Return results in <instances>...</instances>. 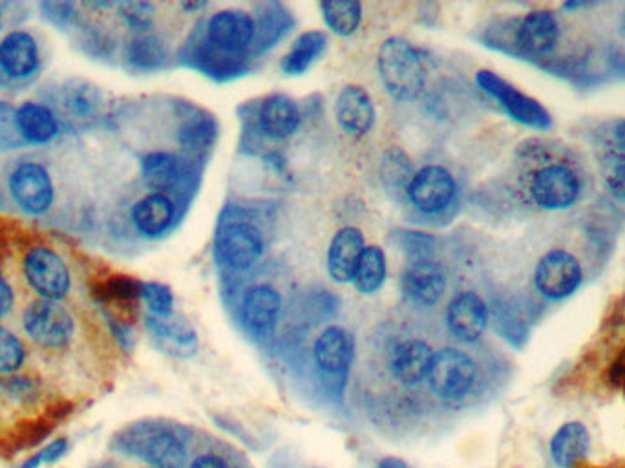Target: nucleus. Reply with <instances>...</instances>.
<instances>
[{
    "mask_svg": "<svg viewBox=\"0 0 625 468\" xmlns=\"http://www.w3.org/2000/svg\"><path fill=\"white\" fill-rule=\"evenodd\" d=\"M523 191L543 211H565L587 193V174L578 157L562 146L534 143L523 152Z\"/></svg>",
    "mask_w": 625,
    "mask_h": 468,
    "instance_id": "f257e3e1",
    "label": "nucleus"
},
{
    "mask_svg": "<svg viewBox=\"0 0 625 468\" xmlns=\"http://www.w3.org/2000/svg\"><path fill=\"white\" fill-rule=\"evenodd\" d=\"M187 433L180 425L143 421L130 425L114 439L118 452L140 458L150 468H183L187 459Z\"/></svg>",
    "mask_w": 625,
    "mask_h": 468,
    "instance_id": "f03ea898",
    "label": "nucleus"
},
{
    "mask_svg": "<svg viewBox=\"0 0 625 468\" xmlns=\"http://www.w3.org/2000/svg\"><path fill=\"white\" fill-rule=\"evenodd\" d=\"M377 72L384 90L395 101L417 100L429 78L423 55L403 37H390L381 44Z\"/></svg>",
    "mask_w": 625,
    "mask_h": 468,
    "instance_id": "7ed1b4c3",
    "label": "nucleus"
},
{
    "mask_svg": "<svg viewBox=\"0 0 625 468\" xmlns=\"http://www.w3.org/2000/svg\"><path fill=\"white\" fill-rule=\"evenodd\" d=\"M430 390L441 401H465L480 383V366L468 352L460 348H443L435 352L429 377Z\"/></svg>",
    "mask_w": 625,
    "mask_h": 468,
    "instance_id": "20e7f679",
    "label": "nucleus"
},
{
    "mask_svg": "<svg viewBox=\"0 0 625 468\" xmlns=\"http://www.w3.org/2000/svg\"><path fill=\"white\" fill-rule=\"evenodd\" d=\"M214 247L228 269L248 271L264 255V234L248 220H229L218 230Z\"/></svg>",
    "mask_w": 625,
    "mask_h": 468,
    "instance_id": "39448f33",
    "label": "nucleus"
},
{
    "mask_svg": "<svg viewBox=\"0 0 625 468\" xmlns=\"http://www.w3.org/2000/svg\"><path fill=\"white\" fill-rule=\"evenodd\" d=\"M584 284V267L578 258L565 250H553L537 261L534 269L536 292L547 301L560 302L573 297Z\"/></svg>",
    "mask_w": 625,
    "mask_h": 468,
    "instance_id": "423d86ee",
    "label": "nucleus"
},
{
    "mask_svg": "<svg viewBox=\"0 0 625 468\" xmlns=\"http://www.w3.org/2000/svg\"><path fill=\"white\" fill-rule=\"evenodd\" d=\"M22 326L28 337L42 348H64L73 337L72 315L59 301L31 302L22 315Z\"/></svg>",
    "mask_w": 625,
    "mask_h": 468,
    "instance_id": "0eeeda50",
    "label": "nucleus"
},
{
    "mask_svg": "<svg viewBox=\"0 0 625 468\" xmlns=\"http://www.w3.org/2000/svg\"><path fill=\"white\" fill-rule=\"evenodd\" d=\"M256 35L254 17L243 10H220L205 22L203 41L229 58H248Z\"/></svg>",
    "mask_w": 625,
    "mask_h": 468,
    "instance_id": "6e6552de",
    "label": "nucleus"
},
{
    "mask_svg": "<svg viewBox=\"0 0 625 468\" xmlns=\"http://www.w3.org/2000/svg\"><path fill=\"white\" fill-rule=\"evenodd\" d=\"M476 83L486 94L494 98L500 103L506 115L522 125L534 126V129H548L551 126V115L542 104L533 98L523 94L522 90L512 87L508 81L500 78L496 72L491 70H480L476 73Z\"/></svg>",
    "mask_w": 625,
    "mask_h": 468,
    "instance_id": "1a4fd4ad",
    "label": "nucleus"
},
{
    "mask_svg": "<svg viewBox=\"0 0 625 468\" xmlns=\"http://www.w3.org/2000/svg\"><path fill=\"white\" fill-rule=\"evenodd\" d=\"M457 182L448 169L426 165L414 172L406 185V199L423 214H441L454 203Z\"/></svg>",
    "mask_w": 625,
    "mask_h": 468,
    "instance_id": "9d476101",
    "label": "nucleus"
},
{
    "mask_svg": "<svg viewBox=\"0 0 625 468\" xmlns=\"http://www.w3.org/2000/svg\"><path fill=\"white\" fill-rule=\"evenodd\" d=\"M24 276L33 292L47 301H61L70 292V271L61 256L50 247H33L22 262Z\"/></svg>",
    "mask_w": 625,
    "mask_h": 468,
    "instance_id": "9b49d317",
    "label": "nucleus"
},
{
    "mask_svg": "<svg viewBox=\"0 0 625 468\" xmlns=\"http://www.w3.org/2000/svg\"><path fill=\"white\" fill-rule=\"evenodd\" d=\"M242 328L256 340L273 337L282 315V295L269 284L245 289L239 306Z\"/></svg>",
    "mask_w": 625,
    "mask_h": 468,
    "instance_id": "f8f14e48",
    "label": "nucleus"
},
{
    "mask_svg": "<svg viewBox=\"0 0 625 468\" xmlns=\"http://www.w3.org/2000/svg\"><path fill=\"white\" fill-rule=\"evenodd\" d=\"M8 189L11 199L28 214L47 213L56 200L52 176L41 163H19L8 177Z\"/></svg>",
    "mask_w": 625,
    "mask_h": 468,
    "instance_id": "ddd939ff",
    "label": "nucleus"
},
{
    "mask_svg": "<svg viewBox=\"0 0 625 468\" xmlns=\"http://www.w3.org/2000/svg\"><path fill=\"white\" fill-rule=\"evenodd\" d=\"M488 307L476 292H461L446 306V326L450 334L465 344H474L488 328Z\"/></svg>",
    "mask_w": 625,
    "mask_h": 468,
    "instance_id": "4468645a",
    "label": "nucleus"
},
{
    "mask_svg": "<svg viewBox=\"0 0 625 468\" xmlns=\"http://www.w3.org/2000/svg\"><path fill=\"white\" fill-rule=\"evenodd\" d=\"M434 354V348L424 338L406 337L393 346L387 368L399 385L412 388L429 377Z\"/></svg>",
    "mask_w": 625,
    "mask_h": 468,
    "instance_id": "2eb2a0df",
    "label": "nucleus"
},
{
    "mask_svg": "<svg viewBox=\"0 0 625 468\" xmlns=\"http://www.w3.org/2000/svg\"><path fill=\"white\" fill-rule=\"evenodd\" d=\"M401 287L406 298L417 306L432 307L445 297L446 273L437 262L415 258L404 267Z\"/></svg>",
    "mask_w": 625,
    "mask_h": 468,
    "instance_id": "dca6fc26",
    "label": "nucleus"
},
{
    "mask_svg": "<svg viewBox=\"0 0 625 468\" xmlns=\"http://www.w3.org/2000/svg\"><path fill=\"white\" fill-rule=\"evenodd\" d=\"M375 118V104L366 89L359 84H346L336 95L335 120L344 134L361 140L373 131Z\"/></svg>",
    "mask_w": 625,
    "mask_h": 468,
    "instance_id": "f3484780",
    "label": "nucleus"
},
{
    "mask_svg": "<svg viewBox=\"0 0 625 468\" xmlns=\"http://www.w3.org/2000/svg\"><path fill=\"white\" fill-rule=\"evenodd\" d=\"M316 368L326 377H341L355 359V337L342 326H327L313 346Z\"/></svg>",
    "mask_w": 625,
    "mask_h": 468,
    "instance_id": "a211bd4d",
    "label": "nucleus"
},
{
    "mask_svg": "<svg viewBox=\"0 0 625 468\" xmlns=\"http://www.w3.org/2000/svg\"><path fill=\"white\" fill-rule=\"evenodd\" d=\"M562 28L558 17L553 11H531L517 22L516 42L517 47L531 53V55H547L558 47Z\"/></svg>",
    "mask_w": 625,
    "mask_h": 468,
    "instance_id": "6ab92c4d",
    "label": "nucleus"
},
{
    "mask_svg": "<svg viewBox=\"0 0 625 468\" xmlns=\"http://www.w3.org/2000/svg\"><path fill=\"white\" fill-rule=\"evenodd\" d=\"M364 247V234L357 227L347 225L336 231L327 247V275L331 281L336 284L352 282Z\"/></svg>",
    "mask_w": 625,
    "mask_h": 468,
    "instance_id": "aec40b11",
    "label": "nucleus"
},
{
    "mask_svg": "<svg viewBox=\"0 0 625 468\" xmlns=\"http://www.w3.org/2000/svg\"><path fill=\"white\" fill-rule=\"evenodd\" d=\"M39 44L27 30H13L0 41V70L6 78H30L39 68Z\"/></svg>",
    "mask_w": 625,
    "mask_h": 468,
    "instance_id": "412c9836",
    "label": "nucleus"
},
{
    "mask_svg": "<svg viewBox=\"0 0 625 468\" xmlns=\"http://www.w3.org/2000/svg\"><path fill=\"white\" fill-rule=\"evenodd\" d=\"M302 123L299 104L290 95L265 98L259 109V129L271 141H284L296 134Z\"/></svg>",
    "mask_w": 625,
    "mask_h": 468,
    "instance_id": "4be33fe9",
    "label": "nucleus"
},
{
    "mask_svg": "<svg viewBox=\"0 0 625 468\" xmlns=\"http://www.w3.org/2000/svg\"><path fill=\"white\" fill-rule=\"evenodd\" d=\"M177 218V205L167 194L150 193L132 207L135 230L147 238H158L171 230Z\"/></svg>",
    "mask_w": 625,
    "mask_h": 468,
    "instance_id": "5701e85b",
    "label": "nucleus"
},
{
    "mask_svg": "<svg viewBox=\"0 0 625 468\" xmlns=\"http://www.w3.org/2000/svg\"><path fill=\"white\" fill-rule=\"evenodd\" d=\"M61 106L68 120L84 125L98 118L103 106V95L90 81L70 79L61 89Z\"/></svg>",
    "mask_w": 625,
    "mask_h": 468,
    "instance_id": "b1692460",
    "label": "nucleus"
},
{
    "mask_svg": "<svg viewBox=\"0 0 625 468\" xmlns=\"http://www.w3.org/2000/svg\"><path fill=\"white\" fill-rule=\"evenodd\" d=\"M591 436L585 425L565 423L551 439V458L558 468H574L589 454Z\"/></svg>",
    "mask_w": 625,
    "mask_h": 468,
    "instance_id": "393cba45",
    "label": "nucleus"
},
{
    "mask_svg": "<svg viewBox=\"0 0 625 468\" xmlns=\"http://www.w3.org/2000/svg\"><path fill=\"white\" fill-rule=\"evenodd\" d=\"M16 126L22 141L33 145L48 143L59 134L58 120L52 110L36 101H27L16 110Z\"/></svg>",
    "mask_w": 625,
    "mask_h": 468,
    "instance_id": "a878e982",
    "label": "nucleus"
},
{
    "mask_svg": "<svg viewBox=\"0 0 625 468\" xmlns=\"http://www.w3.org/2000/svg\"><path fill=\"white\" fill-rule=\"evenodd\" d=\"M254 22H256V35H254L253 50L256 53L269 52L285 39L291 28L295 27V19L285 10V6L279 2L259 6V16Z\"/></svg>",
    "mask_w": 625,
    "mask_h": 468,
    "instance_id": "bb28decb",
    "label": "nucleus"
},
{
    "mask_svg": "<svg viewBox=\"0 0 625 468\" xmlns=\"http://www.w3.org/2000/svg\"><path fill=\"white\" fill-rule=\"evenodd\" d=\"M147 326L160 343L165 344V349L178 357H191L196 354L198 335L191 324L181 321L177 313L169 318L147 317Z\"/></svg>",
    "mask_w": 625,
    "mask_h": 468,
    "instance_id": "cd10ccee",
    "label": "nucleus"
},
{
    "mask_svg": "<svg viewBox=\"0 0 625 468\" xmlns=\"http://www.w3.org/2000/svg\"><path fill=\"white\" fill-rule=\"evenodd\" d=\"M327 50V35L319 30L300 33L296 41L291 44L290 52L282 58V72L290 78L304 75Z\"/></svg>",
    "mask_w": 625,
    "mask_h": 468,
    "instance_id": "c85d7f7f",
    "label": "nucleus"
},
{
    "mask_svg": "<svg viewBox=\"0 0 625 468\" xmlns=\"http://www.w3.org/2000/svg\"><path fill=\"white\" fill-rule=\"evenodd\" d=\"M147 185L155 193L174 191L183 180V162L171 152H150L141 162Z\"/></svg>",
    "mask_w": 625,
    "mask_h": 468,
    "instance_id": "c756f323",
    "label": "nucleus"
},
{
    "mask_svg": "<svg viewBox=\"0 0 625 468\" xmlns=\"http://www.w3.org/2000/svg\"><path fill=\"white\" fill-rule=\"evenodd\" d=\"M387 276L386 253L379 245H366L362 251L352 284L362 295H373L384 286Z\"/></svg>",
    "mask_w": 625,
    "mask_h": 468,
    "instance_id": "7c9ffc66",
    "label": "nucleus"
},
{
    "mask_svg": "<svg viewBox=\"0 0 625 468\" xmlns=\"http://www.w3.org/2000/svg\"><path fill=\"white\" fill-rule=\"evenodd\" d=\"M321 13L324 24L335 35L352 37L361 27L362 4L359 0H324Z\"/></svg>",
    "mask_w": 625,
    "mask_h": 468,
    "instance_id": "2f4dec72",
    "label": "nucleus"
},
{
    "mask_svg": "<svg viewBox=\"0 0 625 468\" xmlns=\"http://www.w3.org/2000/svg\"><path fill=\"white\" fill-rule=\"evenodd\" d=\"M127 58L138 70H158L169 59V50L160 35L138 33L127 47Z\"/></svg>",
    "mask_w": 625,
    "mask_h": 468,
    "instance_id": "473e14b6",
    "label": "nucleus"
},
{
    "mask_svg": "<svg viewBox=\"0 0 625 468\" xmlns=\"http://www.w3.org/2000/svg\"><path fill=\"white\" fill-rule=\"evenodd\" d=\"M141 301L145 302L152 317L169 318L174 315V295L171 287L161 282H141Z\"/></svg>",
    "mask_w": 625,
    "mask_h": 468,
    "instance_id": "72a5a7b5",
    "label": "nucleus"
},
{
    "mask_svg": "<svg viewBox=\"0 0 625 468\" xmlns=\"http://www.w3.org/2000/svg\"><path fill=\"white\" fill-rule=\"evenodd\" d=\"M604 182L611 196L625 203V154L613 151L605 156Z\"/></svg>",
    "mask_w": 625,
    "mask_h": 468,
    "instance_id": "f704fd0d",
    "label": "nucleus"
},
{
    "mask_svg": "<svg viewBox=\"0 0 625 468\" xmlns=\"http://www.w3.org/2000/svg\"><path fill=\"white\" fill-rule=\"evenodd\" d=\"M27 352L21 340L0 326V374H11L21 368Z\"/></svg>",
    "mask_w": 625,
    "mask_h": 468,
    "instance_id": "c9c22d12",
    "label": "nucleus"
},
{
    "mask_svg": "<svg viewBox=\"0 0 625 468\" xmlns=\"http://www.w3.org/2000/svg\"><path fill=\"white\" fill-rule=\"evenodd\" d=\"M120 16L134 32L147 33L154 22V4L150 2H123L118 6Z\"/></svg>",
    "mask_w": 625,
    "mask_h": 468,
    "instance_id": "e433bc0d",
    "label": "nucleus"
},
{
    "mask_svg": "<svg viewBox=\"0 0 625 468\" xmlns=\"http://www.w3.org/2000/svg\"><path fill=\"white\" fill-rule=\"evenodd\" d=\"M216 129L212 125V120H191L180 131V141L189 149H205L212 143V135Z\"/></svg>",
    "mask_w": 625,
    "mask_h": 468,
    "instance_id": "4c0bfd02",
    "label": "nucleus"
},
{
    "mask_svg": "<svg viewBox=\"0 0 625 468\" xmlns=\"http://www.w3.org/2000/svg\"><path fill=\"white\" fill-rule=\"evenodd\" d=\"M103 292L104 297L112 301H135L141 298V282L127 276H115L104 284Z\"/></svg>",
    "mask_w": 625,
    "mask_h": 468,
    "instance_id": "58836bf2",
    "label": "nucleus"
},
{
    "mask_svg": "<svg viewBox=\"0 0 625 468\" xmlns=\"http://www.w3.org/2000/svg\"><path fill=\"white\" fill-rule=\"evenodd\" d=\"M19 143H22V138L17 132L16 110L11 109L10 104L0 103V146L10 149Z\"/></svg>",
    "mask_w": 625,
    "mask_h": 468,
    "instance_id": "ea45409f",
    "label": "nucleus"
},
{
    "mask_svg": "<svg viewBox=\"0 0 625 468\" xmlns=\"http://www.w3.org/2000/svg\"><path fill=\"white\" fill-rule=\"evenodd\" d=\"M42 10H47L48 17L52 19L53 22H59V24H64V22L73 21V4H42Z\"/></svg>",
    "mask_w": 625,
    "mask_h": 468,
    "instance_id": "a19ab883",
    "label": "nucleus"
},
{
    "mask_svg": "<svg viewBox=\"0 0 625 468\" xmlns=\"http://www.w3.org/2000/svg\"><path fill=\"white\" fill-rule=\"evenodd\" d=\"M67 452V439H58V441L50 442V445L39 454H41L42 464H56V461H59Z\"/></svg>",
    "mask_w": 625,
    "mask_h": 468,
    "instance_id": "79ce46f5",
    "label": "nucleus"
},
{
    "mask_svg": "<svg viewBox=\"0 0 625 468\" xmlns=\"http://www.w3.org/2000/svg\"><path fill=\"white\" fill-rule=\"evenodd\" d=\"M16 306V295L4 276L0 275V318H4Z\"/></svg>",
    "mask_w": 625,
    "mask_h": 468,
    "instance_id": "37998d69",
    "label": "nucleus"
},
{
    "mask_svg": "<svg viewBox=\"0 0 625 468\" xmlns=\"http://www.w3.org/2000/svg\"><path fill=\"white\" fill-rule=\"evenodd\" d=\"M189 468H231L228 459L218 456V454H202L192 461Z\"/></svg>",
    "mask_w": 625,
    "mask_h": 468,
    "instance_id": "c03bdc74",
    "label": "nucleus"
},
{
    "mask_svg": "<svg viewBox=\"0 0 625 468\" xmlns=\"http://www.w3.org/2000/svg\"><path fill=\"white\" fill-rule=\"evenodd\" d=\"M607 134H609V140L613 141V145H615V151L625 154V120L611 123Z\"/></svg>",
    "mask_w": 625,
    "mask_h": 468,
    "instance_id": "a18cd8bd",
    "label": "nucleus"
},
{
    "mask_svg": "<svg viewBox=\"0 0 625 468\" xmlns=\"http://www.w3.org/2000/svg\"><path fill=\"white\" fill-rule=\"evenodd\" d=\"M377 468H410V467L409 465H406V461H403V459L392 458V456H390V458L381 459V461H379Z\"/></svg>",
    "mask_w": 625,
    "mask_h": 468,
    "instance_id": "49530a36",
    "label": "nucleus"
}]
</instances>
